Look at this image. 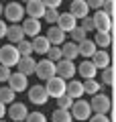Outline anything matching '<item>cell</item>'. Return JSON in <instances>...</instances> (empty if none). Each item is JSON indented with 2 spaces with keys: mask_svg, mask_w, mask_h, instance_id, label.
I'll return each mask as SVG.
<instances>
[{
  "mask_svg": "<svg viewBox=\"0 0 116 122\" xmlns=\"http://www.w3.org/2000/svg\"><path fill=\"white\" fill-rule=\"evenodd\" d=\"M69 114H71L73 120H90L92 116V110H90V102L88 100H75L71 104V110H69Z\"/></svg>",
  "mask_w": 116,
  "mask_h": 122,
  "instance_id": "obj_4",
  "label": "cell"
},
{
  "mask_svg": "<svg viewBox=\"0 0 116 122\" xmlns=\"http://www.w3.org/2000/svg\"><path fill=\"white\" fill-rule=\"evenodd\" d=\"M82 87H84V94H90V96H96V94H100V87H102V83L100 81H96V79H86V81L82 83Z\"/></svg>",
  "mask_w": 116,
  "mask_h": 122,
  "instance_id": "obj_26",
  "label": "cell"
},
{
  "mask_svg": "<svg viewBox=\"0 0 116 122\" xmlns=\"http://www.w3.org/2000/svg\"><path fill=\"white\" fill-rule=\"evenodd\" d=\"M0 122H4V120H0Z\"/></svg>",
  "mask_w": 116,
  "mask_h": 122,
  "instance_id": "obj_44",
  "label": "cell"
},
{
  "mask_svg": "<svg viewBox=\"0 0 116 122\" xmlns=\"http://www.w3.org/2000/svg\"><path fill=\"white\" fill-rule=\"evenodd\" d=\"M16 67H18V73H22V75H26V77H29L31 73H35L37 61L33 59V55H31V57H21V59H18V63H16Z\"/></svg>",
  "mask_w": 116,
  "mask_h": 122,
  "instance_id": "obj_18",
  "label": "cell"
},
{
  "mask_svg": "<svg viewBox=\"0 0 116 122\" xmlns=\"http://www.w3.org/2000/svg\"><path fill=\"white\" fill-rule=\"evenodd\" d=\"M18 59H21V55H18L16 47L14 45H4V47H0V65H4V67H16Z\"/></svg>",
  "mask_w": 116,
  "mask_h": 122,
  "instance_id": "obj_1",
  "label": "cell"
},
{
  "mask_svg": "<svg viewBox=\"0 0 116 122\" xmlns=\"http://www.w3.org/2000/svg\"><path fill=\"white\" fill-rule=\"evenodd\" d=\"M53 122H71V114H69V110H53V116H51Z\"/></svg>",
  "mask_w": 116,
  "mask_h": 122,
  "instance_id": "obj_28",
  "label": "cell"
},
{
  "mask_svg": "<svg viewBox=\"0 0 116 122\" xmlns=\"http://www.w3.org/2000/svg\"><path fill=\"white\" fill-rule=\"evenodd\" d=\"M86 4H88V8H94V10H102L104 2H102V0H88Z\"/></svg>",
  "mask_w": 116,
  "mask_h": 122,
  "instance_id": "obj_39",
  "label": "cell"
},
{
  "mask_svg": "<svg viewBox=\"0 0 116 122\" xmlns=\"http://www.w3.org/2000/svg\"><path fill=\"white\" fill-rule=\"evenodd\" d=\"M16 51L21 57H31L33 55V47H31V41H21L16 45Z\"/></svg>",
  "mask_w": 116,
  "mask_h": 122,
  "instance_id": "obj_29",
  "label": "cell"
},
{
  "mask_svg": "<svg viewBox=\"0 0 116 122\" xmlns=\"http://www.w3.org/2000/svg\"><path fill=\"white\" fill-rule=\"evenodd\" d=\"M6 29H8V26H6V20H2V18H0V39H2V37H6Z\"/></svg>",
  "mask_w": 116,
  "mask_h": 122,
  "instance_id": "obj_41",
  "label": "cell"
},
{
  "mask_svg": "<svg viewBox=\"0 0 116 122\" xmlns=\"http://www.w3.org/2000/svg\"><path fill=\"white\" fill-rule=\"evenodd\" d=\"M29 102H33V104L37 106H45L49 102V96H47V92H45L43 86H31L29 87Z\"/></svg>",
  "mask_w": 116,
  "mask_h": 122,
  "instance_id": "obj_9",
  "label": "cell"
},
{
  "mask_svg": "<svg viewBox=\"0 0 116 122\" xmlns=\"http://www.w3.org/2000/svg\"><path fill=\"white\" fill-rule=\"evenodd\" d=\"M65 83L67 81H63V79L61 77H51V79H47V81H45V92H47V96L49 98H61V96H65Z\"/></svg>",
  "mask_w": 116,
  "mask_h": 122,
  "instance_id": "obj_5",
  "label": "cell"
},
{
  "mask_svg": "<svg viewBox=\"0 0 116 122\" xmlns=\"http://www.w3.org/2000/svg\"><path fill=\"white\" fill-rule=\"evenodd\" d=\"M26 116H29V110H26V106L22 104V102H12V104L8 106V118L10 120L22 122Z\"/></svg>",
  "mask_w": 116,
  "mask_h": 122,
  "instance_id": "obj_12",
  "label": "cell"
},
{
  "mask_svg": "<svg viewBox=\"0 0 116 122\" xmlns=\"http://www.w3.org/2000/svg\"><path fill=\"white\" fill-rule=\"evenodd\" d=\"M8 87L14 92V94H18V92H25L26 87H29V77L26 75H22V73H10V77H8Z\"/></svg>",
  "mask_w": 116,
  "mask_h": 122,
  "instance_id": "obj_11",
  "label": "cell"
},
{
  "mask_svg": "<svg viewBox=\"0 0 116 122\" xmlns=\"http://www.w3.org/2000/svg\"><path fill=\"white\" fill-rule=\"evenodd\" d=\"M59 10H45V14H43V18H45V20H47L49 22V25H55V22H57V18H59Z\"/></svg>",
  "mask_w": 116,
  "mask_h": 122,
  "instance_id": "obj_34",
  "label": "cell"
},
{
  "mask_svg": "<svg viewBox=\"0 0 116 122\" xmlns=\"http://www.w3.org/2000/svg\"><path fill=\"white\" fill-rule=\"evenodd\" d=\"M88 12H90V8H88L86 0H73L71 6H69V14H71L75 20H82V18H86Z\"/></svg>",
  "mask_w": 116,
  "mask_h": 122,
  "instance_id": "obj_13",
  "label": "cell"
},
{
  "mask_svg": "<svg viewBox=\"0 0 116 122\" xmlns=\"http://www.w3.org/2000/svg\"><path fill=\"white\" fill-rule=\"evenodd\" d=\"M92 20H94V29L98 30V33H110V29H112V18L108 16L104 10H96V14L92 16Z\"/></svg>",
  "mask_w": 116,
  "mask_h": 122,
  "instance_id": "obj_8",
  "label": "cell"
},
{
  "mask_svg": "<svg viewBox=\"0 0 116 122\" xmlns=\"http://www.w3.org/2000/svg\"><path fill=\"white\" fill-rule=\"evenodd\" d=\"M4 116H6V106L2 104V102H0V120H2Z\"/></svg>",
  "mask_w": 116,
  "mask_h": 122,
  "instance_id": "obj_42",
  "label": "cell"
},
{
  "mask_svg": "<svg viewBox=\"0 0 116 122\" xmlns=\"http://www.w3.org/2000/svg\"><path fill=\"white\" fill-rule=\"evenodd\" d=\"M22 33H25V37H39L41 35V20H35V18H25L22 20Z\"/></svg>",
  "mask_w": 116,
  "mask_h": 122,
  "instance_id": "obj_14",
  "label": "cell"
},
{
  "mask_svg": "<svg viewBox=\"0 0 116 122\" xmlns=\"http://www.w3.org/2000/svg\"><path fill=\"white\" fill-rule=\"evenodd\" d=\"M102 83L104 86H112V83H114V69H112V67L102 69Z\"/></svg>",
  "mask_w": 116,
  "mask_h": 122,
  "instance_id": "obj_32",
  "label": "cell"
},
{
  "mask_svg": "<svg viewBox=\"0 0 116 122\" xmlns=\"http://www.w3.org/2000/svg\"><path fill=\"white\" fill-rule=\"evenodd\" d=\"M35 73H37V77H39V79L47 81V79L55 77V63H51L49 59L39 61V63H37V67H35Z\"/></svg>",
  "mask_w": 116,
  "mask_h": 122,
  "instance_id": "obj_7",
  "label": "cell"
},
{
  "mask_svg": "<svg viewBox=\"0 0 116 122\" xmlns=\"http://www.w3.org/2000/svg\"><path fill=\"white\" fill-rule=\"evenodd\" d=\"M88 122H110V118H108V116H102V114H92Z\"/></svg>",
  "mask_w": 116,
  "mask_h": 122,
  "instance_id": "obj_40",
  "label": "cell"
},
{
  "mask_svg": "<svg viewBox=\"0 0 116 122\" xmlns=\"http://www.w3.org/2000/svg\"><path fill=\"white\" fill-rule=\"evenodd\" d=\"M77 73L82 75L84 79H96V73H98V69L92 65V61H90V59H86L84 63H79V67H77Z\"/></svg>",
  "mask_w": 116,
  "mask_h": 122,
  "instance_id": "obj_21",
  "label": "cell"
},
{
  "mask_svg": "<svg viewBox=\"0 0 116 122\" xmlns=\"http://www.w3.org/2000/svg\"><path fill=\"white\" fill-rule=\"evenodd\" d=\"M31 47H33V53H39V55H45V53L49 51V41H47V37H35L33 41H31Z\"/></svg>",
  "mask_w": 116,
  "mask_h": 122,
  "instance_id": "obj_22",
  "label": "cell"
},
{
  "mask_svg": "<svg viewBox=\"0 0 116 122\" xmlns=\"http://www.w3.org/2000/svg\"><path fill=\"white\" fill-rule=\"evenodd\" d=\"M25 14L29 18H35V20H41L45 14V6H43V0H29L25 6Z\"/></svg>",
  "mask_w": 116,
  "mask_h": 122,
  "instance_id": "obj_10",
  "label": "cell"
},
{
  "mask_svg": "<svg viewBox=\"0 0 116 122\" xmlns=\"http://www.w3.org/2000/svg\"><path fill=\"white\" fill-rule=\"evenodd\" d=\"M25 122H47V116L41 112H29V116L25 118Z\"/></svg>",
  "mask_w": 116,
  "mask_h": 122,
  "instance_id": "obj_36",
  "label": "cell"
},
{
  "mask_svg": "<svg viewBox=\"0 0 116 122\" xmlns=\"http://www.w3.org/2000/svg\"><path fill=\"white\" fill-rule=\"evenodd\" d=\"M77 26H79L82 30H86V33H90V30H96V29H94V20H92V16H86V18H82Z\"/></svg>",
  "mask_w": 116,
  "mask_h": 122,
  "instance_id": "obj_35",
  "label": "cell"
},
{
  "mask_svg": "<svg viewBox=\"0 0 116 122\" xmlns=\"http://www.w3.org/2000/svg\"><path fill=\"white\" fill-rule=\"evenodd\" d=\"M2 12H4V6H2V2H0V16H2Z\"/></svg>",
  "mask_w": 116,
  "mask_h": 122,
  "instance_id": "obj_43",
  "label": "cell"
},
{
  "mask_svg": "<svg viewBox=\"0 0 116 122\" xmlns=\"http://www.w3.org/2000/svg\"><path fill=\"white\" fill-rule=\"evenodd\" d=\"M110 43H112V39H110V33H96V39H94V45H96V49H102V51H106L108 47H110Z\"/></svg>",
  "mask_w": 116,
  "mask_h": 122,
  "instance_id": "obj_25",
  "label": "cell"
},
{
  "mask_svg": "<svg viewBox=\"0 0 116 122\" xmlns=\"http://www.w3.org/2000/svg\"><path fill=\"white\" fill-rule=\"evenodd\" d=\"M69 35H71V43H75V45H79L82 41L88 39V33H86V30H82L79 26H75V29L69 33Z\"/></svg>",
  "mask_w": 116,
  "mask_h": 122,
  "instance_id": "obj_30",
  "label": "cell"
},
{
  "mask_svg": "<svg viewBox=\"0 0 116 122\" xmlns=\"http://www.w3.org/2000/svg\"><path fill=\"white\" fill-rule=\"evenodd\" d=\"M45 37H47V41H49L51 47H61V45L65 43V33L61 29H57L55 25L47 30V35H45Z\"/></svg>",
  "mask_w": 116,
  "mask_h": 122,
  "instance_id": "obj_16",
  "label": "cell"
},
{
  "mask_svg": "<svg viewBox=\"0 0 116 122\" xmlns=\"http://www.w3.org/2000/svg\"><path fill=\"white\" fill-rule=\"evenodd\" d=\"M92 65L96 67V69H106V67H110V53H106V51H96L94 55H92Z\"/></svg>",
  "mask_w": 116,
  "mask_h": 122,
  "instance_id": "obj_17",
  "label": "cell"
},
{
  "mask_svg": "<svg viewBox=\"0 0 116 122\" xmlns=\"http://www.w3.org/2000/svg\"><path fill=\"white\" fill-rule=\"evenodd\" d=\"M55 26H57V29H61L63 33H71V30L77 26V20H75V18H73L69 12H63V14H59V18H57Z\"/></svg>",
  "mask_w": 116,
  "mask_h": 122,
  "instance_id": "obj_15",
  "label": "cell"
},
{
  "mask_svg": "<svg viewBox=\"0 0 116 122\" xmlns=\"http://www.w3.org/2000/svg\"><path fill=\"white\" fill-rule=\"evenodd\" d=\"M55 104H57V108H59V110H71L73 100L69 96H61V98H57V100H55Z\"/></svg>",
  "mask_w": 116,
  "mask_h": 122,
  "instance_id": "obj_33",
  "label": "cell"
},
{
  "mask_svg": "<svg viewBox=\"0 0 116 122\" xmlns=\"http://www.w3.org/2000/svg\"><path fill=\"white\" fill-rule=\"evenodd\" d=\"M65 96H69L71 100H79L84 96V87H82V81H75V79H69L65 83Z\"/></svg>",
  "mask_w": 116,
  "mask_h": 122,
  "instance_id": "obj_20",
  "label": "cell"
},
{
  "mask_svg": "<svg viewBox=\"0 0 116 122\" xmlns=\"http://www.w3.org/2000/svg\"><path fill=\"white\" fill-rule=\"evenodd\" d=\"M6 16V20L10 22V25H21V20H25V8H22V4H18V2H8V4L4 6V12H2Z\"/></svg>",
  "mask_w": 116,
  "mask_h": 122,
  "instance_id": "obj_2",
  "label": "cell"
},
{
  "mask_svg": "<svg viewBox=\"0 0 116 122\" xmlns=\"http://www.w3.org/2000/svg\"><path fill=\"white\" fill-rule=\"evenodd\" d=\"M45 55L51 63H57V61H61V47H49V51Z\"/></svg>",
  "mask_w": 116,
  "mask_h": 122,
  "instance_id": "obj_31",
  "label": "cell"
},
{
  "mask_svg": "<svg viewBox=\"0 0 116 122\" xmlns=\"http://www.w3.org/2000/svg\"><path fill=\"white\" fill-rule=\"evenodd\" d=\"M45 10H57L61 6V0H43Z\"/></svg>",
  "mask_w": 116,
  "mask_h": 122,
  "instance_id": "obj_37",
  "label": "cell"
},
{
  "mask_svg": "<svg viewBox=\"0 0 116 122\" xmlns=\"http://www.w3.org/2000/svg\"><path fill=\"white\" fill-rule=\"evenodd\" d=\"M14 96H16V94H14L8 86H2V87H0V102H2L4 106H6V104H12V102H14Z\"/></svg>",
  "mask_w": 116,
  "mask_h": 122,
  "instance_id": "obj_27",
  "label": "cell"
},
{
  "mask_svg": "<svg viewBox=\"0 0 116 122\" xmlns=\"http://www.w3.org/2000/svg\"><path fill=\"white\" fill-rule=\"evenodd\" d=\"M110 98L106 96V94H96V96H92V102H90V110L92 114H102V116H108V112H110Z\"/></svg>",
  "mask_w": 116,
  "mask_h": 122,
  "instance_id": "obj_3",
  "label": "cell"
},
{
  "mask_svg": "<svg viewBox=\"0 0 116 122\" xmlns=\"http://www.w3.org/2000/svg\"><path fill=\"white\" fill-rule=\"evenodd\" d=\"M75 57H77V45L71 43V41H65V43L61 45V59L73 61Z\"/></svg>",
  "mask_w": 116,
  "mask_h": 122,
  "instance_id": "obj_24",
  "label": "cell"
},
{
  "mask_svg": "<svg viewBox=\"0 0 116 122\" xmlns=\"http://www.w3.org/2000/svg\"><path fill=\"white\" fill-rule=\"evenodd\" d=\"M96 51H98V49H96L94 41H90V39L82 41V43L77 45V55H82V57H86V59H92V55H94Z\"/></svg>",
  "mask_w": 116,
  "mask_h": 122,
  "instance_id": "obj_23",
  "label": "cell"
},
{
  "mask_svg": "<svg viewBox=\"0 0 116 122\" xmlns=\"http://www.w3.org/2000/svg\"><path fill=\"white\" fill-rule=\"evenodd\" d=\"M6 39L10 41V45L16 47L21 41H25V33H22V26L21 25H10L6 29Z\"/></svg>",
  "mask_w": 116,
  "mask_h": 122,
  "instance_id": "obj_19",
  "label": "cell"
},
{
  "mask_svg": "<svg viewBox=\"0 0 116 122\" xmlns=\"http://www.w3.org/2000/svg\"><path fill=\"white\" fill-rule=\"evenodd\" d=\"M10 73H12V71H10L8 67H4V65H0V81H2V83H6V81H8Z\"/></svg>",
  "mask_w": 116,
  "mask_h": 122,
  "instance_id": "obj_38",
  "label": "cell"
},
{
  "mask_svg": "<svg viewBox=\"0 0 116 122\" xmlns=\"http://www.w3.org/2000/svg\"><path fill=\"white\" fill-rule=\"evenodd\" d=\"M75 73H77V67H75L73 61L61 59V61H57V63H55V75H57V77H61L63 81L73 79V75H75Z\"/></svg>",
  "mask_w": 116,
  "mask_h": 122,
  "instance_id": "obj_6",
  "label": "cell"
}]
</instances>
